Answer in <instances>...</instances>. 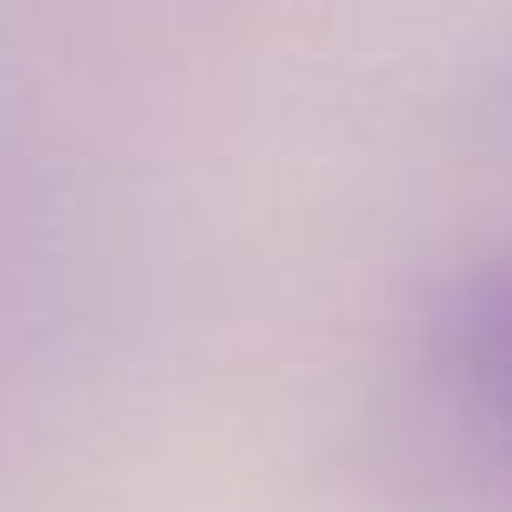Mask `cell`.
<instances>
[{"mask_svg": "<svg viewBox=\"0 0 512 512\" xmlns=\"http://www.w3.org/2000/svg\"><path fill=\"white\" fill-rule=\"evenodd\" d=\"M435 338L448 370L487 402L493 415L512 422V247L474 260L435 312Z\"/></svg>", "mask_w": 512, "mask_h": 512, "instance_id": "1", "label": "cell"}]
</instances>
